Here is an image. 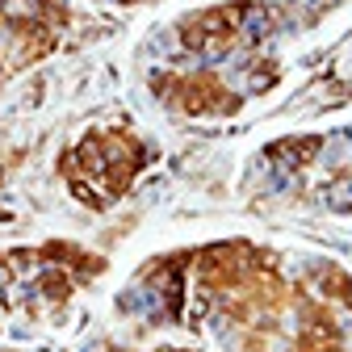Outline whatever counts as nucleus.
<instances>
[{"label":"nucleus","instance_id":"f257e3e1","mask_svg":"<svg viewBox=\"0 0 352 352\" xmlns=\"http://www.w3.org/2000/svg\"><path fill=\"white\" fill-rule=\"evenodd\" d=\"M181 323L223 352H352V277L327 260L298 269L248 239L185 252Z\"/></svg>","mask_w":352,"mask_h":352},{"label":"nucleus","instance_id":"f03ea898","mask_svg":"<svg viewBox=\"0 0 352 352\" xmlns=\"http://www.w3.org/2000/svg\"><path fill=\"white\" fill-rule=\"evenodd\" d=\"M105 260L76 243H42L0 252V306L21 319H51L80 285L101 277Z\"/></svg>","mask_w":352,"mask_h":352},{"label":"nucleus","instance_id":"7ed1b4c3","mask_svg":"<svg viewBox=\"0 0 352 352\" xmlns=\"http://www.w3.org/2000/svg\"><path fill=\"white\" fill-rule=\"evenodd\" d=\"M151 164V147L126 126H101L88 130L84 139H76L63 160H59V176L67 193L88 206V210H109L118 206L130 185L139 181V172Z\"/></svg>","mask_w":352,"mask_h":352},{"label":"nucleus","instance_id":"20e7f679","mask_svg":"<svg viewBox=\"0 0 352 352\" xmlns=\"http://www.w3.org/2000/svg\"><path fill=\"white\" fill-rule=\"evenodd\" d=\"M67 0H0V84L42 63L67 30Z\"/></svg>","mask_w":352,"mask_h":352},{"label":"nucleus","instance_id":"39448f33","mask_svg":"<svg viewBox=\"0 0 352 352\" xmlns=\"http://www.w3.org/2000/svg\"><path fill=\"white\" fill-rule=\"evenodd\" d=\"M105 352H126V348H105ZM155 352H189V348H155Z\"/></svg>","mask_w":352,"mask_h":352},{"label":"nucleus","instance_id":"423d86ee","mask_svg":"<svg viewBox=\"0 0 352 352\" xmlns=\"http://www.w3.org/2000/svg\"><path fill=\"white\" fill-rule=\"evenodd\" d=\"M118 5H135V0H118Z\"/></svg>","mask_w":352,"mask_h":352},{"label":"nucleus","instance_id":"0eeeda50","mask_svg":"<svg viewBox=\"0 0 352 352\" xmlns=\"http://www.w3.org/2000/svg\"><path fill=\"white\" fill-rule=\"evenodd\" d=\"M0 176H5V168H0Z\"/></svg>","mask_w":352,"mask_h":352},{"label":"nucleus","instance_id":"6e6552de","mask_svg":"<svg viewBox=\"0 0 352 352\" xmlns=\"http://www.w3.org/2000/svg\"><path fill=\"white\" fill-rule=\"evenodd\" d=\"M0 311H5V306H0Z\"/></svg>","mask_w":352,"mask_h":352}]
</instances>
